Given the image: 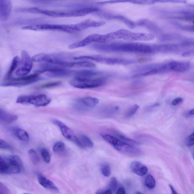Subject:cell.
<instances>
[{"label":"cell","mask_w":194,"mask_h":194,"mask_svg":"<svg viewBox=\"0 0 194 194\" xmlns=\"http://www.w3.org/2000/svg\"><path fill=\"white\" fill-rule=\"evenodd\" d=\"M92 47L97 51L107 52H117L152 54L164 52V45H156L134 42H113L97 43Z\"/></svg>","instance_id":"obj_1"},{"label":"cell","mask_w":194,"mask_h":194,"mask_svg":"<svg viewBox=\"0 0 194 194\" xmlns=\"http://www.w3.org/2000/svg\"><path fill=\"white\" fill-rule=\"evenodd\" d=\"M74 76L70 84L75 88H95L102 86L106 82V77L102 73L89 70H75Z\"/></svg>","instance_id":"obj_2"},{"label":"cell","mask_w":194,"mask_h":194,"mask_svg":"<svg viewBox=\"0 0 194 194\" xmlns=\"http://www.w3.org/2000/svg\"><path fill=\"white\" fill-rule=\"evenodd\" d=\"M95 7H88L67 10H47L35 7L20 8L18 11L21 12L40 14L54 18H68L85 16L99 11Z\"/></svg>","instance_id":"obj_3"},{"label":"cell","mask_w":194,"mask_h":194,"mask_svg":"<svg viewBox=\"0 0 194 194\" xmlns=\"http://www.w3.org/2000/svg\"><path fill=\"white\" fill-rule=\"evenodd\" d=\"M154 38L152 34L144 33H135L125 29L116 31L106 35H101L98 40L99 43H106L115 39H124L132 41H149Z\"/></svg>","instance_id":"obj_4"},{"label":"cell","mask_w":194,"mask_h":194,"mask_svg":"<svg viewBox=\"0 0 194 194\" xmlns=\"http://www.w3.org/2000/svg\"><path fill=\"white\" fill-rule=\"evenodd\" d=\"M101 137L117 151L124 155L133 157H138L142 155V153L140 149L122 141L113 135L102 134Z\"/></svg>","instance_id":"obj_5"},{"label":"cell","mask_w":194,"mask_h":194,"mask_svg":"<svg viewBox=\"0 0 194 194\" xmlns=\"http://www.w3.org/2000/svg\"><path fill=\"white\" fill-rule=\"evenodd\" d=\"M23 168V162L18 156L0 157V173L2 174H18Z\"/></svg>","instance_id":"obj_6"},{"label":"cell","mask_w":194,"mask_h":194,"mask_svg":"<svg viewBox=\"0 0 194 194\" xmlns=\"http://www.w3.org/2000/svg\"><path fill=\"white\" fill-rule=\"evenodd\" d=\"M24 30L34 31L51 30L57 31L68 33H74L78 32L79 30L76 24L65 25L58 24H39L27 25L22 27Z\"/></svg>","instance_id":"obj_7"},{"label":"cell","mask_w":194,"mask_h":194,"mask_svg":"<svg viewBox=\"0 0 194 194\" xmlns=\"http://www.w3.org/2000/svg\"><path fill=\"white\" fill-rule=\"evenodd\" d=\"M75 61H93L109 65H127L137 62V61L126 58L106 57L100 55L83 56L73 57Z\"/></svg>","instance_id":"obj_8"},{"label":"cell","mask_w":194,"mask_h":194,"mask_svg":"<svg viewBox=\"0 0 194 194\" xmlns=\"http://www.w3.org/2000/svg\"><path fill=\"white\" fill-rule=\"evenodd\" d=\"M51 99L46 94H40L35 95L20 96L17 98V103L32 104L36 107H44L51 102Z\"/></svg>","instance_id":"obj_9"},{"label":"cell","mask_w":194,"mask_h":194,"mask_svg":"<svg viewBox=\"0 0 194 194\" xmlns=\"http://www.w3.org/2000/svg\"><path fill=\"white\" fill-rule=\"evenodd\" d=\"M40 79L39 74L35 73L34 74L19 78H11L5 80L1 85L4 87H19L26 85L38 81Z\"/></svg>","instance_id":"obj_10"},{"label":"cell","mask_w":194,"mask_h":194,"mask_svg":"<svg viewBox=\"0 0 194 194\" xmlns=\"http://www.w3.org/2000/svg\"><path fill=\"white\" fill-rule=\"evenodd\" d=\"M33 62L32 57H31L28 52L25 50L22 51L20 65L15 72V75L18 78L28 75L32 70Z\"/></svg>","instance_id":"obj_11"},{"label":"cell","mask_w":194,"mask_h":194,"mask_svg":"<svg viewBox=\"0 0 194 194\" xmlns=\"http://www.w3.org/2000/svg\"><path fill=\"white\" fill-rule=\"evenodd\" d=\"M34 62L58 65L66 61L65 56L61 54L39 53L32 57Z\"/></svg>","instance_id":"obj_12"},{"label":"cell","mask_w":194,"mask_h":194,"mask_svg":"<svg viewBox=\"0 0 194 194\" xmlns=\"http://www.w3.org/2000/svg\"><path fill=\"white\" fill-rule=\"evenodd\" d=\"M52 121V123L59 129L65 138L71 141L80 148L84 149L79 138L75 136L73 132L67 125L58 120L54 119Z\"/></svg>","instance_id":"obj_13"},{"label":"cell","mask_w":194,"mask_h":194,"mask_svg":"<svg viewBox=\"0 0 194 194\" xmlns=\"http://www.w3.org/2000/svg\"><path fill=\"white\" fill-rule=\"evenodd\" d=\"M61 66L62 68L65 69H92L95 68L96 65L90 61H79L63 62L61 65Z\"/></svg>","instance_id":"obj_14"},{"label":"cell","mask_w":194,"mask_h":194,"mask_svg":"<svg viewBox=\"0 0 194 194\" xmlns=\"http://www.w3.org/2000/svg\"><path fill=\"white\" fill-rule=\"evenodd\" d=\"M77 102V108L82 110L87 111L97 105L99 100L97 98L85 97L79 99Z\"/></svg>","instance_id":"obj_15"},{"label":"cell","mask_w":194,"mask_h":194,"mask_svg":"<svg viewBox=\"0 0 194 194\" xmlns=\"http://www.w3.org/2000/svg\"><path fill=\"white\" fill-rule=\"evenodd\" d=\"M100 35L98 34H93L89 35L81 40L70 44L69 46V48L71 49L78 48L88 45L92 43H97Z\"/></svg>","instance_id":"obj_16"},{"label":"cell","mask_w":194,"mask_h":194,"mask_svg":"<svg viewBox=\"0 0 194 194\" xmlns=\"http://www.w3.org/2000/svg\"><path fill=\"white\" fill-rule=\"evenodd\" d=\"M11 8V2L10 0L0 1V20L1 22L6 21L9 19Z\"/></svg>","instance_id":"obj_17"},{"label":"cell","mask_w":194,"mask_h":194,"mask_svg":"<svg viewBox=\"0 0 194 194\" xmlns=\"http://www.w3.org/2000/svg\"><path fill=\"white\" fill-rule=\"evenodd\" d=\"M169 71L176 73H184L188 71L190 66L188 63L184 62L173 61L168 63Z\"/></svg>","instance_id":"obj_18"},{"label":"cell","mask_w":194,"mask_h":194,"mask_svg":"<svg viewBox=\"0 0 194 194\" xmlns=\"http://www.w3.org/2000/svg\"><path fill=\"white\" fill-rule=\"evenodd\" d=\"M105 24L104 21H96L92 20H87L77 24L80 31L92 27H97L102 26Z\"/></svg>","instance_id":"obj_19"},{"label":"cell","mask_w":194,"mask_h":194,"mask_svg":"<svg viewBox=\"0 0 194 194\" xmlns=\"http://www.w3.org/2000/svg\"><path fill=\"white\" fill-rule=\"evenodd\" d=\"M130 167L133 173L139 176H145L148 171L147 166L138 161L132 162Z\"/></svg>","instance_id":"obj_20"},{"label":"cell","mask_w":194,"mask_h":194,"mask_svg":"<svg viewBox=\"0 0 194 194\" xmlns=\"http://www.w3.org/2000/svg\"><path fill=\"white\" fill-rule=\"evenodd\" d=\"M10 131L11 134L18 140L23 142L29 141V135L25 130L18 127H13L10 129Z\"/></svg>","instance_id":"obj_21"},{"label":"cell","mask_w":194,"mask_h":194,"mask_svg":"<svg viewBox=\"0 0 194 194\" xmlns=\"http://www.w3.org/2000/svg\"><path fill=\"white\" fill-rule=\"evenodd\" d=\"M136 24L137 26H142L146 27L151 31L156 34H158L161 31L160 29L157 25L147 20H141L136 22Z\"/></svg>","instance_id":"obj_22"},{"label":"cell","mask_w":194,"mask_h":194,"mask_svg":"<svg viewBox=\"0 0 194 194\" xmlns=\"http://www.w3.org/2000/svg\"><path fill=\"white\" fill-rule=\"evenodd\" d=\"M18 117L16 115L12 114L0 109V121L2 122L11 123L14 122L18 119Z\"/></svg>","instance_id":"obj_23"},{"label":"cell","mask_w":194,"mask_h":194,"mask_svg":"<svg viewBox=\"0 0 194 194\" xmlns=\"http://www.w3.org/2000/svg\"><path fill=\"white\" fill-rule=\"evenodd\" d=\"M38 179L39 184L44 187L54 191H58V189L56 185L43 175L39 174L38 175Z\"/></svg>","instance_id":"obj_24"},{"label":"cell","mask_w":194,"mask_h":194,"mask_svg":"<svg viewBox=\"0 0 194 194\" xmlns=\"http://www.w3.org/2000/svg\"><path fill=\"white\" fill-rule=\"evenodd\" d=\"M20 63V58L18 56H15L13 58L9 70L7 73L5 80L12 78L13 73L16 71L19 67Z\"/></svg>","instance_id":"obj_25"},{"label":"cell","mask_w":194,"mask_h":194,"mask_svg":"<svg viewBox=\"0 0 194 194\" xmlns=\"http://www.w3.org/2000/svg\"><path fill=\"white\" fill-rule=\"evenodd\" d=\"M113 135H114L113 136L119 139V140H121L122 141L126 142V143L132 145H138L140 143L138 142L128 138V137L124 136V135L122 134L121 133H118L117 132H113Z\"/></svg>","instance_id":"obj_26"},{"label":"cell","mask_w":194,"mask_h":194,"mask_svg":"<svg viewBox=\"0 0 194 194\" xmlns=\"http://www.w3.org/2000/svg\"><path fill=\"white\" fill-rule=\"evenodd\" d=\"M82 145L83 146L84 149L86 148H92L94 146L93 142L91 139L86 135H80L79 137Z\"/></svg>","instance_id":"obj_27"},{"label":"cell","mask_w":194,"mask_h":194,"mask_svg":"<svg viewBox=\"0 0 194 194\" xmlns=\"http://www.w3.org/2000/svg\"><path fill=\"white\" fill-rule=\"evenodd\" d=\"M65 144L62 142L57 141L53 145L52 150L54 152L60 153L62 152L65 150Z\"/></svg>","instance_id":"obj_28"},{"label":"cell","mask_w":194,"mask_h":194,"mask_svg":"<svg viewBox=\"0 0 194 194\" xmlns=\"http://www.w3.org/2000/svg\"><path fill=\"white\" fill-rule=\"evenodd\" d=\"M145 183L146 186L150 189L154 188L156 186V182L155 178L151 174H148L146 176Z\"/></svg>","instance_id":"obj_29"},{"label":"cell","mask_w":194,"mask_h":194,"mask_svg":"<svg viewBox=\"0 0 194 194\" xmlns=\"http://www.w3.org/2000/svg\"><path fill=\"white\" fill-rule=\"evenodd\" d=\"M39 151L44 162L46 163H50L51 161V156L47 149L45 147H42L39 149Z\"/></svg>","instance_id":"obj_30"},{"label":"cell","mask_w":194,"mask_h":194,"mask_svg":"<svg viewBox=\"0 0 194 194\" xmlns=\"http://www.w3.org/2000/svg\"><path fill=\"white\" fill-rule=\"evenodd\" d=\"M101 171L103 176L106 177H108L110 176L111 174L110 166L109 164H102L101 166Z\"/></svg>","instance_id":"obj_31"},{"label":"cell","mask_w":194,"mask_h":194,"mask_svg":"<svg viewBox=\"0 0 194 194\" xmlns=\"http://www.w3.org/2000/svg\"><path fill=\"white\" fill-rule=\"evenodd\" d=\"M139 108V106L137 104L134 105L127 111L126 114H125V117L127 118L131 117L136 113Z\"/></svg>","instance_id":"obj_32"},{"label":"cell","mask_w":194,"mask_h":194,"mask_svg":"<svg viewBox=\"0 0 194 194\" xmlns=\"http://www.w3.org/2000/svg\"><path fill=\"white\" fill-rule=\"evenodd\" d=\"M29 157L31 160L34 163H37L39 162V158L37 152L34 149H29L28 151Z\"/></svg>","instance_id":"obj_33"},{"label":"cell","mask_w":194,"mask_h":194,"mask_svg":"<svg viewBox=\"0 0 194 194\" xmlns=\"http://www.w3.org/2000/svg\"><path fill=\"white\" fill-rule=\"evenodd\" d=\"M61 84V81H53L43 84L40 87L41 88H48L58 86Z\"/></svg>","instance_id":"obj_34"},{"label":"cell","mask_w":194,"mask_h":194,"mask_svg":"<svg viewBox=\"0 0 194 194\" xmlns=\"http://www.w3.org/2000/svg\"><path fill=\"white\" fill-rule=\"evenodd\" d=\"M118 187V183L116 178L113 177L111 178L109 184V189L111 192L116 191Z\"/></svg>","instance_id":"obj_35"},{"label":"cell","mask_w":194,"mask_h":194,"mask_svg":"<svg viewBox=\"0 0 194 194\" xmlns=\"http://www.w3.org/2000/svg\"><path fill=\"white\" fill-rule=\"evenodd\" d=\"M0 148L5 150H11L12 149L11 145L2 139H0Z\"/></svg>","instance_id":"obj_36"},{"label":"cell","mask_w":194,"mask_h":194,"mask_svg":"<svg viewBox=\"0 0 194 194\" xmlns=\"http://www.w3.org/2000/svg\"><path fill=\"white\" fill-rule=\"evenodd\" d=\"M186 145L188 147H192L194 145V132L187 138Z\"/></svg>","instance_id":"obj_37"},{"label":"cell","mask_w":194,"mask_h":194,"mask_svg":"<svg viewBox=\"0 0 194 194\" xmlns=\"http://www.w3.org/2000/svg\"><path fill=\"white\" fill-rule=\"evenodd\" d=\"M181 46L184 47L194 46V39H187L181 43Z\"/></svg>","instance_id":"obj_38"},{"label":"cell","mask_w":194,"mask_h":194,"mask_svg":"<svg viewBox=\"0 0 194 194\" xmlns=\"http://www.w3.org/2000/svg\"><path fill=\"white\" fill-rule=\"evenodd\" d=\"M111 192L109 189H101L97 191L96 194H111Z\"/></svg>","instance_id":"obj_39"},{"label":"cell","mask_w":194,"mask_h":194,"mask_svg":"<svg viewBox=\"0 0 194 194\" xmlns=\"http://www.w3.org/2000/svg\"><path fill=\"white\" fill-rule=\"evenodd\" d=\"M183 100L182 98H177L172 101V104L173 106H176L177 105L183 102Z\"/></svg>","instance_id":"obj_40"},{"label":"cell","mask_w":194,"mask_h":194,"mask_svg":"<svg viewBox=\"0 0 194 194\" xmlns=\"http://www.w3.org/2000/svg\"><path fill=\"white\" fill-rule=\"evenodd\" d=\"M116 194H126V192H125L124 188L123 187H120L118 188Z\"/></svg>","instance_id":"obj_41"},{"label":"cell","mask_w":194,"mask_h":194,"mask_svg":"<svg viewBox=\"0 0 194 194\" xmlns=\"http://www.w3.org/2000/svg\"><path fill=\"white\" fill-rule=\"evenodd\" d=\"M169 186L170 188V189L171 190L172 194H178L177 192L176 191V190L174 189V187H173L171 185H169Z\"/></svg>","instance_id":"obj_42"},{"label":"cell","mask_w":194,"mask_h":194,"mask_svg":"<svg viewBox=\"0 0 194 194\" xmlns=\"http://www.w3.org/2000/svg\"><path fill=\"white\" fill-rule=\"evenodd\" d=\"M190 114L191 115H194V109H192L190 111Z\"/></svg>","instance_id":"obj_43"},{"label":"cell","mask_w":194,"mask_h":194,"mask_svg":"<svg viewBox=\"0 0 194 194\" xmlns=\"http://www.w3.org/2000/svg\"><path fill=\"white\" fill-rule=\"evenodd\" d=\"M136 194H143L142 193H141V192H137Z\"/></svg>","instance_id":"obj_44"},{"label":"cell","mask_w":194,"mask_h":194,"mask_svg":"<svg viewBox=\"0 0 194 194\" xmlns=\"http://www.w3.org/2000/svg\"><path fill=\"white\" fill-rule=\"evenodd\" d=\"M193 159H194V152L193 153Z\"/></svg>","instance_id":"obj_45"},{"label":"cell","mask_w":194,"mask_h":194,"mask_svg":"<svg viewBox=\"0 0 194 194\" xmlns=\"http://www.w3.org/2000/svg\"><path fill=\"white\" fill-rule=\"evenodd\" d=\"M28 194V193H25V194Z\"/></svg>","instance_id":"obj_46"}]
</instances>
